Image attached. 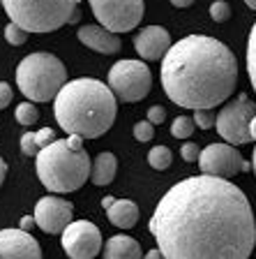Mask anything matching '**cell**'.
I'll use <instances>...</instances> for the list:
<instances>
[{
    "label": "cell",
    "mask_w": 256,
    "mask_h": 259,
    "mask_svg": "<svg viewBox=\"0 0 256 259\" xmlns=\"http://www.w3.org/2000/svg\"><path fill=\"white\" fill-rule=\"evenodd\" d=\"M166 259H249L256 220L247 194L215 176H189L155 206L148 222Z\"/></svg>",
    "instance_id": "1"
},
{
    "label": "cell",
    "mask_w": 256,
    "mask_h": 259,
    "mask_svg": "<svg viewBox=\"0 0 256 259\" xmlns=\"http://www.w3.org/2000/svg\"><path fill=\"white\" fill-rule=\"evenodd\" d=\"M238 83V60L224 42L187 35L162 60V86L182 109L210 111L226 102Z\"/></svg>",
    "instance_id": "2"
},
{
    "label": "cell",
    "mask_w": 256,
    "mask_h": 259,
    "mask_svg": "<svg viewBox=\"0 0 256 259\" xmlns=\"http://www.w3.org/2000/svg\"><path fill=\"white\" fill-rule=\"evenodd\" d=\"M58 125L67 135L97 139L107 135L116 120L118 97L99 79H74L54 100Z\"/></svg>",
    "instance_id": "3"
},
{
    "label": "cell",
    "mask_w": 256,
    "mask_h": 259,
    "mask_svg": "<svg viewBox=\"0 0 256 259\" xmlns=\"http://www.w3.org/2000/svg\"><path fill=\"white\" fill-rule=\"evenodd\" d=\"M92 174V160L83 151H72L67 139H58L37 155V178L51 192H76Z\"/></svg>",
    "instance_id": "4"
},
{
    "label": "cell",
    "mask_w": 256,
    "mask_h": 259,
    "mask_svg": "<svg viewBox=\"0 0 256 259\" xmlns=\"http://www.w3.org/2000/svg\"><path fill=\"white\" fill-rule=\"evenodd\" d=\"M16 86L28 97V102H48L67 86V70L54 54L35 51L16 67Z\"/></svg>",
    "instance_id": "5"
},
{
    "label": "cell",
    "mask_w": 256,
    "mask_h": 259,
    "mask_svg": "<svg viewBox=\"0 0 256 259\" xmlns=\"http://www.w3.org/2000/svg\"><path fill=\"white\" fill-rule=\"evenodd\" d=\"M10 21L28 32H54L70 23L79 0H3Z\"/></svg>",
    "instance_id": "6"
},
{
    "label": "cell",
    "mask_w": 256,
    "mask_h": 259,
    "mask_svg": "<svg viewBox=\"0 0 256 259\" xmlns=\"http://www.w3.org/2000/svg\"><path fill=\"white\" fill-rule=\"evenodd\" d=\"M152 74L141 60H118L109 70V88L120 102H139L148 97Z\"/></svg>",
    "instance_id": "7"
},
{
    "label": "cell",
    "mask_w": 256,
    "mask_h": 259,
    "mask_svg": "<svg viewBox=\"0 0 256 259\" xmlns=\"http://www.w3.org/2000/svg\"><path fill=\"white\" fill-rule=\"evenodd\" d=\"M254 116H256L254 102H251L245 93H240V95L233 97L231 102H226L217 111V125H215V130L231 146L249 144L251 141L249 125L254 120Z\"/></svg>",
    "instance_id": "8"
},
{
    "label": "cell",
    "mask_w": 256,
    "mask_h": 259,
    "mask_svg": "<svg viewBox=\"0 0 256 259\" xmlns=\"http://www.w3.org/2000/svg\"><path fill=\"white\" fill-rule=\"evenodd\" d=\"M99 26L116 32H129L141 23L145 12L143 0H88Z\"/></svg>",
    "instance_id": "9"
},
{
    "label": "cell",
    "mask_w": 256,
    "mask_h": 259,
    "mask_svg": "<svg viewBox=\"0 0 256 259\" xmlns=\"http://www.w3.org/2000/svg\"><path fill=\"white\" fill-rule=\"evenodd\" d=\"M198 169H201L203 176H215V178L229 181L235 174L249 171L251 164L231 144H210L201 151Z\"/></svg>",
    "instance_id": "10"
},
{
    "label": "cell",
    "mask_w": 256,
    "mask_h": 259,
    "mask_svg": "<svg viewBox=\"0 0 256 259\" xmlns=\"http://www.w3.org/2000/svg\"><path fill=\"white\" fill-rule=\"evenodd\" d=\"M60 236L63 250L72 259H95L101 250L99 229L88 220H74Z\"/></svg>",
    "instance_id": "11"
},
{
    "label": "cell",
    "mask_w": 256,
    "mask_h": 259,
    "mask_svg": "<svg viewBox=\"0 0 256 259\" xmlns=\"http://www.w3.org/2000/svg\"><path fill=\"white\" fill-rule=\"evenodd\" d=\"M74 218V206L72 201L60 199V197H42L35 204V222L42 232L46 234H63L67 227L72 225Z\"/></svg>",
    "instance_id": "12"
},
{
    "label": "cell",
    "mask_w": 256,
    "mask_h": 259,
    "mask_svg": "<svg viewBox=\"0 0 256 259\" xmlns=\"http://www.w3.org/2000/svg\"><path fill=\"white\" fill-rule=\"evenodd\" d=\"M0 259H42V248L32 234L16 229H0Z\"/></svg>",
    "instance_id": "13"
},
{
    "label": "cell",
    "mask_w": 256,
    "mask_h": 259,
    "mask_svg": "<svg viewBox=\"0 0 256 259\" xmlns=\"http://www.w3.org/2000/svg\"><path fill=\"white\" fill-rule=\"evenodd\" d=\"M171 47H173L171 35L162 26H148L139 35H134V49L143 60H160V58L164 60V56L169 54Z\"/></svg>",
    "instance_id": "14"
},
{
    "label": "cell",
    "mask_w": 256,
    "mask_h": 259,
    "mask_svg": "<svg viewBox=\"0 0 256 259\" xmlns=\"http://www.w3.org/2000/svg\"><path fill=\"white\" fill-rule=\"evenodd\" d=\"M76 37H79V42L83 47L92 49L97 54L111 56L120 51V37H118L116 32L107 30L104 26H83V28H79Z\"/></svg>",
    "instance_id": "15"
},
{
    "label": "cell",
    "mask_w": 256,
    "mask_h": 259,
    "mask_svg": "<svg viewBox=\"0 0 256 259\" xmlns=\"http://www.w3.org/2000/svg\"><path fill=\"white\" fill-rule=\"evenodd\" d=\"M104 259H143L136 238L118 234L104 243Z\"/></svg>",
    "instance_id": "16"
},
{
    "label": "cell",
    "mask_w": 256,
    "mask_h": 259,
    "mask_svg": "<svg viewBox=\"0 0 256 259\" xmlns=\"http://www.w3.org/2000/svg\"><path fill=\"white\" fill-rule=\"evenodd\" d=\"M107 213L111 225L120 227V229H132L136 225V220H139V206L129 199H118Z\"/></svg>",
    "instance_id": "17"
},
{
    "label": "cell",
    "mask_w": 256,
    "mask_h": 259,
    "mask_svg": "<svg viewBox=\"0 0 256 259\" xmlns=\"http://www.w3.org/2000/svg\"><path fill=\"white\" fill-rule=\"evenodd\" d=\"M116 169H118V160L113 153H99L92 162V174L90 181L95 185H111V181L116 178Z\"/></svg>",
    "instance_id": "18"
},
{
    "label": "cell",
    "mask_w": 256,
    "mask_h": 259,
    "mask_svg": "<svg viewBox=\"0 0 256 259\" xmlns=\"http://www.w3.org/2000/svg\"><path fill=\"white\" fill-rule=\"evenodd\" d=\"M171 160H173V153H171L169 146H155V148H150V153H148V164L152 169H157V171L169 169Z\"/></svg>",
    "instance_id": "19"
},
{
    "label": "cell",
    "mask_w": 256,
    "mask_h": 259,
    "mask_svg": "<svg viewBox=\"0 0 256 259\" xmlns=\"http://www.w3.org/2000/svg\"><path fill=\"white\" fill-rule=\"evenodd\" d=\"M247 74L256 93V23L251 26L249 37H247Z\"/></svg>",
    "instance_id": "20"
},
{
    "label": "cell",
    "mask_w": 256,
    "mask_h": 259,
    "mask_svg": "<svg viewBox=\"0 0 256 259\" xmlns=\"http://www.w3.org/2000/svg\"><path fill=\"white\" fill-rule=\"evenodd\" d=\"M194 118L192 116H178L173 123H171V135L176 137V139H187V137H192L194 132Z\"/></svg>",
    "instance_id": "21"
},
{
    "label": "cell",
    "mask_w": 256,
    "mask_h": 259,
    "mask_svg": "<svg viewBox=\"0 0 256 259\" xmlns=\"http://www.w3.org/2000/svg\"><path fill=\"white\" fill-rule=\"evenodd\" d=\"M16 120L21 125H35L39 118V111L37 107H35V102H21L19 107H16Z\"/></svg>",
    "instance_id": "22"
},
{
    "label": "cell",
    "mask_w": 256,
    "mask_h": 259,
    "mask_svg": "<svg viewBox=\"0 0 256 259\" xmlns=\"http://www.w3.org/2000/svg\"><path fill=\"white\" fill-rule=\"evenodd\" d=\"M28 35H30V32L23 30L21 26H16V23H12V21L5 26V39L12 44V47H21V44H26Z\"/></svg>",
    "instance_id": "23"
},
{
    "label": "cell",
    "mask_w": 256,
    "mask_h": 259,
    "mask_svg": "<svg viewBox=\"0 0 256 259\" xmlns=\"http://www.w3.org/2000/svg\"><path fill=\"white\" fill-rule=\"evenodd\" d=\"M210 16H213L215 23H224L229 21L231 16V5L226 3V0H215L213 5H210Z\"/></svg>",
    "instance_id": "24"
},
{
    "label": "cell",
    "mask_w": 256,
    "mask_h": 259,
    "mask_svg": "<svg viewBox=\"0 0 256 259\" xmlns=\"http://www.w3.org/2000/svg\"><path fill=\"white\" fill-rule=\"evenodd\" d=\"M39 148L37 146V139H35V132H26V135L21 137V153L28 157H37L39 155Z\"/></svg>",
    "instance_id": "25"
},
{
    "label": "cell",
    "mask_w": 256,
    "mask_h": 259,
    "mask_svg": "<svg viewBox=\"0 0 256 259\" xmlns=\"http://www.w3.org/2000/svg\"><path fill=\"white\" fill-rule=\"evenodd\" d=\"M152 137H155V125L150 120H141L134 125V139L136 141H150Z\"/></svg>",
    "instance_id": "26"
},
{
    "label": "cell",
    "mask_w": 256,
    "mask_h": 259,
    "mask_svg": "<svg viewBox=\"0 0 256 259\" xmlns=\"http://www.w3.org/2000/svg\"><path fill=\"white\" fill-rule=\"evenodd\" d=\"M194 123L201 130H210L217 125V113L210 109V111H194Z\"/></svg>",
    "instance_id": "27"
},
{
    "label": "cell",
    "mask_w": 256,
    "mask_h": 259,
    "mask_svg": "<svg viewBox=\"0 0 256 259\" xmlns=\"http://www.w3.org/2000/svg\"><path fill=\"white\" fill-rule=\"evenodd\" d=\"M35 139H37L39 148H46V146H51L54 141H58V139H56V132L51 127H42L39 132H35Z\"/></svg>",
    "instance_id": "28"
},
{
    "label": "cell",
    "mask_w": 256,
    "mask_h": 259,
    "mask_svg": "<svg viewBox=\"0 0 256 259\" xmlns=\"http://www.w3.org/2000/svg\"><path fill=\"white\" fill-rule=\"evenodd\" d=\"M180 155L185 162H196L198 157H201V148H198L196 144H192V141H187V144L180 148Z\"/></svg>",
    "instance_id": "29"
},
{
    "label": "cell",
    "mask_w": 256,
    "mask_h": 259,
    "mask_svg": "<svg viewBox=\"0 0 256 259\" xmlns=\"http://www.w3.org/2000/svg\"><path fill=\"white\" fill-rule=\"evenodd\" d=\"M164 118H166V109H164V107L155 104V107H150V109H148V120H150L152 125L164 123Z\"/></svg>",
    "instance_id": "30"
},
{
    "label": "cell",
    "mask_w": 256,
    "mask_h": 259,
    "mask_svg": "<svg viewBox=\"0 0 256 259\" xmlns=\"http://www.w3.org/2000/svg\"><path fill=\"white\" fill-rule=\"evenodd\" d=\"M12 86L10 83H5V81H0V109H5L7 104L12 102Z\"/></svg>",
    "instance_id": "31"
},
{
    "label": "cell",
    "mask_w": 256,
    "mask_h": 259,
    "mask_svg": "<svg viewBox=\"0 0 256 259\" xmlns=\"http://www.w3.org/2000/svg\"><path fill=\"white\" fill-rule=\"evenodd\" d=\"M32 225H37V222H35V215H23L21 222H19V229H21V232H28V234H30Z\"/></svg>",
    "instance_id": "32"
},
{
    "label": "cell",
    "mask_w": 256,
    "mask_h": 259,
    "mask_svg": "<svg viewBox=\"0 0 256 259\" xmlns=\"http://www.w3.org/2000/svg\"><path fill=\"white\" fill-rule=\"evenodd\" d=\"M67 144H70L72 151H83V137L72 135V137H67Z\"/></svg>",
    "instance_id": "33"
},
{
    "label": "cell",
    "mask_w": 256,
    "mask_h": 259,
    "mask_svg": "<svg viewBox=\"0 0 256 259\" xmlns=\"http://www.w3.org/2000/svg\"><path fill=\"white\" fill-rule=\"evenodd\" d=\"M143 259H166V257L162 254V250H160V248H155V250H148V252L143 254Z\"/></svg>",
    "instance_id": "34"
},
{
    "label": "cell",
    "mask_w": 256,
    "mask_h": 259,
    "mask_svg": "<svg viewBox=\"0 0 256 259\" xmlns=\"http://www.w3.org/2000/svg\"><path fill=\"white\" fill-rule=\"evenodd\" d=\"M116 201H118L116 197H111V194H109V197H104V199H101V208H104V210H109L113 204H116Z\"/></svg>",
    "instance_id": "35"
},
{
    "label": "cell",
    "mask_w": 256,
    "mask_h": 259,
    "mask_svg": "<svg viewBox=\"0 0 256 259\" xmlns=\"http://www.w3.org/2000/svg\"><path fill=\"white\" fill-rule=\"evenodd\" d=\"M5 176H7V164H5V160L0 157V185L5 183Z\"/></svg>",
    "instance_id": "36"
},
{
    "label": "cell",
    "mask_w": 256,
    "mask_h": 259,
    "mask_svg": "<svg viewBox=\"0 0 256 259\" xmlns=\"http://www.w3.org/2000/svg\"><path fill=\"white\" fill-rule=\"evenodd\" d=\"M171 5L173 7H189V5H194V0H171Z\"/></svg>",
    "instance_id": "37"
},
{
    "label": "cell",
    "mask_w": 256,
    "mask_h": 259,
    "mask_svg": "<svg viewBox=\"0 0 256 259\" xmlns=\"http://www.w3.org/2000/svg\"><path fill=\"white\" fill-rule=\"evenodd\" d=\"M249 135H251V139L256 141V116H254V120H251V125H249Z\"/></svg>",
    "instance_id": "38"
},
{
    "label": "cell",
    "mask_w": 256,
    "mask_h": 259,
    "mask_svg": "<svg viewBox=\"0 0 256 259\" xmlns=\"http://www.w3.org/2000/svg\"><path fill=\"white\" fill-rule=\"evenodd\" d=\"M79 19H81V12L76 10L74 14H72V19H70V23H79Z\"/></svg>",
    "instance_id": "39"
},
{
    "label": "cell",
    "mask_w": 256,
    "mask_h": 259,
    "mask_svg": "<svg viewBox=\"0 0 256 259\" xmlns=\"http://www.w3.org/2000/svg\"><path fill=\"white\" fill-rule=\"evenodd\" d=\"M251 169H254V174H256V146H254V155H251Z\"/></svg>",
    "instance_id": "40"
},
{
    "label": "cell",
    "mask_w": 256,
    "mask_h": 259,
    "mask_svg": "<svg viewBox=\"0 0 256 259\" xmlns=\"http://www.w3.org/2000/svg\"><path fill=\"white\" fill-rule=\"evenodd\" d=\"M245 5L251 7V10H256V0H245Z\"/></svg>",
    "instance_id": "41"
},
{
    "label": "cell",
    "mask_w": 256,
    "mask_h": 259,
    "mask_svg": "<svg viewBox=\"0 0 256 259\" xmlns=\"http://www.w3.org/2000/svg\"><path fill=\"white\" fill-rule=\"evenodd\" d=\"M0 7H3V0H0Z\"/></svg>",
    "instance_id": "42"
}]
</instances>
